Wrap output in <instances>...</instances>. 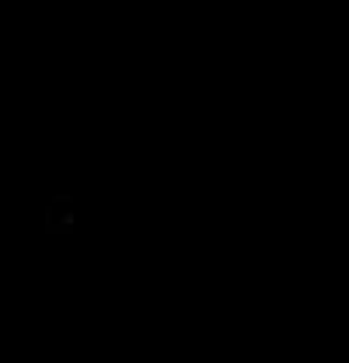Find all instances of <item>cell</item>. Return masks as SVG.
<instances>
[{"label": "cell", "instance_id": "2", "mask_svg": "<svg viewBox=\"0 0 349 363\" xmlns=\"http://www.w3.org/2000/svg\"><path fill=\"white\" fill-rule=\"evenodd\" d=\"M53 203H56V206H60V203H63V206H70V203H74V196H67V192H56V196H53Z\"/></svg>", "mask_w": 349, "mask_h": 363}, {"label": "cell", "instance_id": "1", "mask_svg": "<svg viewBox=\"0 0 349 363\" xmlns=\"http://www.w3.org/2000/svg\"><path fill=\"white\" fill-rule=\"evenodd\" d=\"M70 227H74V210H67V213L60 217V224H56V231H63V234H67Z\"/></svg>", "mask_w": 349, "mask_h": 363}]
</instances>
